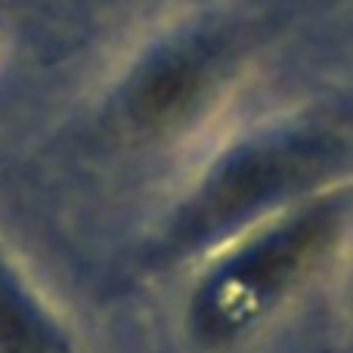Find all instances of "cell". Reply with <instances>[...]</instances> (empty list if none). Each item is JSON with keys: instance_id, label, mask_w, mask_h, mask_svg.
<instances>
[{"instance_id": "cell-2", "label": "cell", "mask_w": 353, "mask_h": 353, "mask_svg": "<svg viewBox=\"0 0 353 353\" xmlns=\"http://www.w3.org/2000/svg\"><path fill=\"white\" fill-rule=\"evenodd\" d=\"M350 189L325 186L261 220L205 276L192 304L205 341H230L270 313L341 239Z\"/></svg>"}, {"instance_id": "cell-1", "label": "cell", "mask_w": 353, "mask_h": 353, "mask_svg": "<svg viewBox=\"0 0 353 353\" xmlns=\"http://www.w3.org/2000/svg\"><path fill=\"white\" fill-rule=\"evenodd\" d=\"M341 161V143L301 121L267 124L230 143L201 174L195 192L176 214L168 245L192 251L223 242L282 208L332 186V168Z\"/></svg>"}, {"instance_id": "cell-4", "label": "cell", "mask_w": 353, "mask_h": 353, "mask_svg": "<svg viewBox=\"0 0 353 353\" xmlns=\"http://www.w3.org/2000/svg\"><path fill=\"white\" fill-rule=\"evenodd\" d=\"M0 353H68L50 323L0 263Z\"/></svg>"}, {"instance_id": "cell-3", "label": "cell", "mask_w": 353, "mask_h": 353, "mask_svg": "<svg viewBox=\"0 0 353 353\" xmlns=\"http://www.w3.org/2000/svg\"><path fill=\"white\" fill-rule=\"evenodd\" d=\"M239 68V41L220 25H189L140 56L121 84V115L140 134H180L223 93Z\"/></svg>"}]
</instances>
